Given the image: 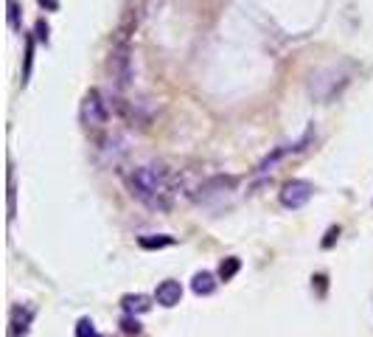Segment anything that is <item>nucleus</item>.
I'll return each mask as SVG.
<instances>
[{"label": "nucleus", "mask_w": 373, "mask_h": 337, "mask_svg": "<svg viewBox=\"0 0 373 337\" xmlns=\"http://www.w3.org/2000/svg\"><path fill=\"white\" fill-rule=\"evenodd\" d=\"M126 188L129 194L146 206L149 211L166 214L174 206V194H177V174L166 163H140L126 174Z\"/></svg>", "instance_id": "obj_1"}, {"label": "nucleus", "mask_w": 373, "mask_h": 337, "mask_svg": "<svg viewBox=\"0 0 373 337\" xmlns=\"http://www.w3.org/2000/svg\"><path fill=\"white\" fill-rule=\"evenodd\" d=\"M129 28L132 23L124 20V26L115 31V40H113V51L107 56V74H110V82L118 88V90H126L132 85V51H129Z\"/></svg>", "instance_id": "obj_2"}, {"label": "nucleus", "mask_w": 373, "mask_h": 337, "mask_svg": "<svg viewBox=\"0 0 373 337\" xmlns=\"http://www.w3.org/2000/svg\"><path fill=\"white\" fill-rule=\"evenodd\" d=\"M79 118H82V124H85L88 129H99V126L107 124L110 110H107V104H104V99H101L99 90H88V93H85L82 107H79Z\"/></svg>", "instance_id": "obj_3"}, {"label": "nucleus", "mask_w": 373, "mask_h": 337, "mask_svg": "<svg viewBox=\"0 0 373 337\" xmlns=\"http://www.w3.org/2000/svg\"><path fill=\"white\" fill-rule=\"evenodd\" d=\"M312 194H315V186L309 180H289L281 188V206L297 211V208H304L306 202L312 199Z\"/></svg>", "instance_id": "obj_4"}, {"label": "nucleus", "mask_w": 373, "mask_h": 337, "mask_svg": "<svg viewBox=\"0 0 373 337\" xmlns=\"http://www.w3.org/2000/svg\"><path fill=\"white\" fill-rule=\"evenodd\" d=\"M233 186H236V177H231V174H216V177H208V180H202L197 199H210V197H216V194L233 191Z\"/></svg>", "instance_id": "obj_5"}, {"label": "nucleus", "mask_w": 373, "mask_h": 337, "mask_svg": "<svg viewBox=\"0 0 373 337\" xmlns=\"http://www.w3.org/2000/svg\"><path fill=\"white\" fill-rule=\"evenodd\" d=\"M180 298H183V287H180V281H172V279H169V281H160L158 290H155V301H158L160 306H166V309L177 306Z\"/></svg>", "instance_id": "obj_6"}, {"label": "nucleus", "mask_w": 373, "mask_h": 337, "mask_svg": "<svg viewBox=\"0 0 373 337\" xmlns=\"http://www.w3.org/2000/svg\"><path fill=\"white\" fill-rule=\"evenodd\" d=\"M34 318V309L31 306H15L12 309V326H9V337H20L28 331V323Z\"/></svg>", "instance_id": "obj_7"}, {"label": "nucleus", "mask_w": 373, "mask_h": 337, "mask_svg": "<svg viewBox=\"0 0 373 337\" xmlns=\"http://www.w3.org/2000/svg\"><path fill=\"white\" fill-rule=\"evenodd\" d=\"M121 306H124L126 315H143V312L152 309V298H149V295H140V293H135V295H124V298H121Z\"/></svg>", "instance_id": "obj_8"}, {"label": "nucleus", "mask_w": 373, "mask_h": 337, "mask_svg": "<svg viewBox=\"0 0 373 337\" xmlns=\"http://www.w3.org/2000/svg\"><path fill=\"white\" fill-rule=\"evenodd\" d=\"M191 290H194L197 295H210V293L216 290V276H213V273H208V270H202V273H197V276H194Z\"/></svg>", "instance_id": "obj_9"}, {"label": "nucleus", "mask_w": 373, "mask_h": 337, "mask_svg": "<svg viewBox=\"0 0 373 337\" xmlns=\"http://www.w3.org/2000/svg\"><path fill=\"white\" fill-rule=\"evenodd\" d=\"M239 267H242V261H239L236 256L225 258V261H222V267H219V279H222V281H231V279L239 273Z\"/></svg>", "instance_id": "obj_10"}, {"label": "nucleus", "mask_w": 373, "mask_h": 337, "mask_svg": "<svg viewBox=\"0 0 373 337\" xmlns=\"http://www.w3.org/2000/svg\"><path fill=\"white\" fill-rule=\"evenodd\" d=\"M138 242H140V247H146V250H155V247H169V245H174V239H172V236H140Z\"/></svg>", "instance_id": "obj_11"}, {"label": "nucleus", "mask_w": 373, "mask_h": 337, "mask_svg": "<svg viewBox=\"0 0 373 337\" xmlns=\"http://www.w3.org/2000/svg\"><path fill=\"white\" fill-rule=\"evenodd\" d=\"M31 62H34V40L26 37V67H23V85H28L31 76Z\"/></svg>", "instance_id": "obj_12"}, {"label": "nucleus", "mask_w": 373, "mask_h": 337, "mask_svg": "<svg viewBox=\"0 0 373 337\" xmlns=\"http://www.w3.org/2000/svg\"><path fill=\"white\" fill-rule=\"evenodd\" d=\"M6 6H9V26L20 28V3L17 0H6Z\"/></svg>", "instance_id": "obj_13"}, {"label": "nucleus", "mask_w": 373, "mask_h": 337, "mask_svg": "<svg viewBox=\"0 0 373 337\" xmlns=\"http://www.w3.org/2000/svg\"><path fill=\"white\" fill-rule=\"evenodd\" d=\"M76 337H99L96 329H93V320H79V329H76Z\"/></svg>", "instance_id": "obj_14"}, {"label": "nucleus", "mask_w": 373, "mask_h": 337, "mask_svg": "<svg viewBox=\"0 0 373 337\" xmlns=\"http://www.w3.org/2000/svg\"><path fill=\"white\" fill-rule=\"evenodd\" d=\"M15 217V172H9V220Z\"/></svg>", "instance_id": "obj_15"}, {"label": "nucleus", "mask_w": 373, "mask_h": 337, "mask_svg": "<svg viewBox=\"0 0 373 337\" xmlns=\"http://www.w3.org/2000/svg\"><path fill=\"white\" fill-rule=\"evenodd\" d=\"M124 331H129V334L135 331V334H138V331H140V323H138L135 318H126V320H124Z\"/></svg>", "instance_id": "obj_16"}, {"label": "nucleus", "mask_w": 373, "mask_h": 337, "mask_svg": "<svg viewBox=\"0 0 373 337\" xmlns=\"http://www.w3.org/2000/svg\"><path fill=\"white\" fill-rule=\"evenodd\" d=\"M37 37H40L42 42H48V23H42V20L37 23Z\"/></svg>", "instance_id": "obj_17"}]
</instances>
